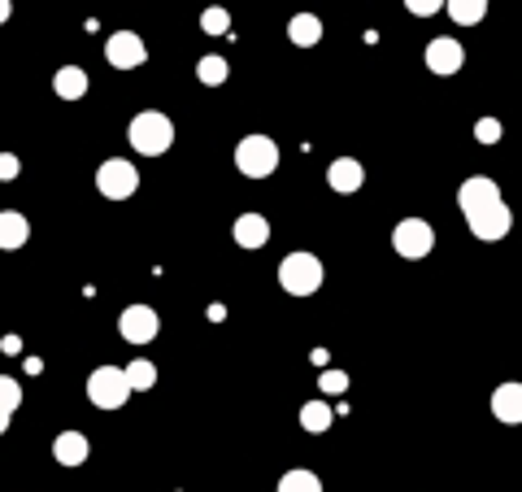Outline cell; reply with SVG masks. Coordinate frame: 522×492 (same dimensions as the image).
Here are the masks:
<instances>
[{
	"label": "cell",
	"instance_id": "cell-1",
	"mask_svg": "<svg viewBox=\"0 0 522 492\" xmlns=\"http://www.w3.org/2000/svg\"><path fill=\"white\" fill-rule=\"evenodd\" d=\"M127 140H130L135 153H144V157H162V153H170V144H174V123L165 118L162 109H144V114L130 118Z\"/></svg>",
	"mask_w": 522,
	"mask_h": 492
},
{
	"label": "cell",
	"instance_id": "cell-2",
	"mask_svg": "<svg viewBox=\"0 0 522 492\" xmlns=\"http://www.w3.org/2000/svg\"><path fill=\"white\" fill-rule=\"evenodd\" d=\"M279 288L288 296H314L323 288V262L314 253H288L279 262Z\"/></svg>",
	"mask_w": 522,
	"mask_h": 492
},
{
	"label": "cell",
	"instance_id": "cell-3",
	"mask_svg": "<svg viewBox=\"0 0 522 492\" xmlns=\"http://www.w3.org/2000/svg\"><path fill=\"white\" fill-rule=\"evenodd\" d=\"M130 393H135V388H130L122 366H97V370L88 375V401H92L97 410H122Z\"/></svg>",
	"mask_w": 522,
	"mask_h": 492
},
{
	"label": "cell",
	"instance_id": "cell-4",
	"mask_svg": "<svg viewBox=\"0 0 522 492\" xmlns=\"http://www.w3.org/2000/svg\"><path fill=\"white\" fill-rule=\"evenodd\" d=\"M235 165L248 179H265V174L279 170V144L270 135H244L240 148H235Z\"/></svg>",
	"mask_w": 522,
	"mask_h": 492
},
{
	"label": "cell",
	"instance_id": "cell-5",
	"mask_svg": "<svg viewBox=\"0 0 522 492\" xmlns=\"http://www.w3.org/2000/svg\"><path fill=\"white\" fill-rule=\"evenodd\" d=\"M392 249H396L405 262H418V258H426V253L435 249V231H431L426 218H400L396 231H392Z\"/></svg>",
	"mask_w": 522,
	"mask_h": 492
},
{
	"label": "cell",
	"instance_id": "cell-6",
	"mask_svg": "<svg viewBox=\"0 0 522 492\" xmlns=\"http://www.w3.org/2000/svg\"><path fill=\"white\" fill-rule=\"evenodd\" d=\"M97 188H100V197L127 200V197H135V188H139V170L130 162H122V157H109V162L97 170Z\"/></svg>",
	"mask_w": 522,
	"mask_h": 492
},
{
	"label": "cell",
	"instance_id": "cell-7",
	"mask_svg": "<svg viewBox=\"0 0 522 492\" xmlns=\"http://www.w3.org/2000/svg\"><path fill=\"white\" fill-rule=\"evenodd\" d=\"M118 331H122V340H127V344H148V340H157L162 318H157V310H153V305H127V310H122V318H118Z\"/></svg>",
	"mask_w": 522,
	"mask_h": 492
},
{
	"label": "cell",
	"instance_id": "cell-8",
	"mask_svg": "<svg viewBox=\"0 0 522 492\" xmlns=\"http://www.w3.org/2000/svg\"><path fill=\"white\" fill-rule=\"evenodd\" d=\"M457 205H461L466 218H475V214H484L492 205H501V188L492 183L488 174H470V179L457 188Z\"/></svg>",
	"mask_w": 522,
	"mask_h": 492
},
{
	"label": "cell",
	"instance_id": "cell-9",
	"mask_svg": "<svg viewBox=\"0 0 522 492\" xmlns=\"http://www.w3.org/2000/svg\"><path fill=\"white\" fill-rule=\"evenodd\" d=\"M144 57H148V48H144V39L135 31H118L109 35V44H105V62L114 70H135L144 66Z\"/></svg>",
	"mask_w": 522,
	"mask_h": 492
},
{
	"label": "cell",
	"instance_id": "cell-10",
	"mask_svg": "<svg viewBox=\"0 0 522 492\" xmlns=\"http://www.w3.org/2000/svg\"><path fill=\"white\" fill-rule=\"evenodd\" d=\"M470 223V235L475 240H505L509 235V227H514V214H509V205L501 200V205H492V209H484V214H475V218H466Z\"/></svg>",
	"mask_w": 522,
	"mask_h": 492
},
{
	"label": "cell",
	"instance_id": "cell-11",
	"mask_svg": "<svg viewBox=\"0 0 522 492\" xmlns=\"http://www.w3.org/2000/svg\"><path fill=\"white\" fill-rule=\"evenodd\" d=\"M461 62H466V53H461V44L449 39V35H440V39L426 44V66L435 70V74H457Z\"/></svg>",
	"mask_w": 522,
	"mask_h": 492
},
{
	"label": "cell",
	"instance_id": "cell-12",
	"mask_svg": "<svg viewBox=\"0 0 522 492\" xmlns=\"http://www.w3.org/2000/svg\"><path fill=\"white\" fill-rule=\"evenodd\" d=\"M361 179H366V170H361L358 157H335V162L326 165V183L335 188V192H358L361 188Z\"/></svg>",
	"mask_w": 522,
	"mask_h": 492
},
{
	"label": "cell",
	"instance_id": "cell-13",
	"mask_svg": "<svg viewBox=\"0 0 522 492\" xmlns=\"http://www.w3.org/2000/svg\"><path fill=\"white\" fill-rule=\"evenodd\" d=\"M88 454H92V445H88L83 431H62V436L53 440V458L62 462V466H83Z\"/></svg>",
	"mask_w": 522,
	"mask_h": 492
},
{
	"label": "cell",
	"instance_id": "cell-14",
	"mask_svg": "<svg viewBox=\"0 0 522 492\" xmlns=\"http://www.w3.org/2000/svg\"><path fill=\"white\" fill-rule=\"evenodd\" d=\"M492 414L501 423H522V384H501L492 393Z\"/></svg>",
	"mask_w": 522,
	"mask_h": 492
},
{
	"label": "cell",
	"instance_id": "cell-15",
	"mask_svg": "<svg viewBox=\"0 0 522 492\" xmlns=\"http://www.w3.org/2000/svg\"><path fill=\"white\" fill-rule=\"evenodd\" d=\"M265 240H270V223L261 214H240L235 218V244L240 249H261Z\"/></svg>",
	"mask_w": 522,
	"mask_h": 492
},
{
	"label": "cell",
	"instance_id": "cell-16",
	"mask_svg": "<svg viewBox=\"0 0 522 492\" xmlns=\"http://www.w3.org/2000/svg\"><path fill=\"white\" fill-rule=\"evenodd\" d=\"M88 70H79V66H62L57 70V79H53V88H57V97L62 100H79V97H88Z\"/></svg>",
	"mask_w": 522,
	"mask_h": 492
},
{
	"label": "cell",
	"instance_id": "cell-17",
	"mask_svg": "<svg viewBox=\"0 0 522 492\" xmlns=\"http://www.w3.org/2000/svg\"><path fill=\"white\" fill-rule=\"evenodd\" d=\"M27 235H31V223H27L18 209H4V214H0V244H4V249H22Z\"/></svg>",
	"mask_w": 522,
	"mask_h": 492
},
{
	"label": "cell",
	"instance_id": "cell-18",
	"mask_svg": "<svg viewBox=\"0 0 522 492\" xmlns=\"http://www.w3.org/2000/svg\"><path fill=\"white\" fill-rule=\"evenodd\" d=\"M288 39H292L296 48H314L323 39V22L314 13H296L292 22H288Z\"/></svg>",
	"mask_w": 522,
	"mask_h": 492
},
{
	"label": "cell",
	"instance_id": "cell-19",
	"mask_svg": "<svg viewBox=\"0 0 522 492\" xmlns=\"http://www.w3.org/2000/svg\"><path fill=\"white\" fill-rule=\"evenodd\" d=\"M331 419H335V414H331V401H305V405H300V427H305V431H314V436L326 431Z\"/></svg>",
	"mask_w": 522,
	"mask_h": 492
},
{
	"label": "cell",
	"instance_id": "cell-20",
	"mask_svg": "<svg viewBox=\"0 0 522 492\" xmlns=\"http://www.w3.org/2000/svg\"><path fill=\"white\" fill-rule=\"evenodd\" d=\"M227 57H218V53H209V57H200V66H196V79L205 83V88H218V83H227Z\"/></svg>",
	"mask_w": 522,
	"mask_h": 492
},
{
	"label": "cell",
	"instance_id": "cell-21",
	"mask_svg": "<svg viewBox=\"0 0 522 492\" xmlns=\"http://www.w3.org/2000/svg\"><path fill=\"white\" fill-rule=\"evenodd\" d=\"M22 405V388H18V379L13 375H0V427H9L13 419V410Z\"/></svg>",
	"mask_w": 522,
	"mask_h": 492
},
{
	"label": "cell",
	"instance_id": "cell-22",
	"mask_svg": "<svg viewBox=\"0 0 522 492\" xmlns=\"http://www.w3.org/2000/svg\"><path fill=\"white\" fill-rule=\"evenodd\" d=\"M484 13H488L484 0H453L449 4V18H453L457 27H475V22H484Z\"/></svg>",
	"mask_w": 522,
	"mask_h": 492
},
{
	"label": "cell",
	"instance_id": "cell-23",
	"mask_svg": "<svg viewBox=\"0 0 522 492\" xmlns=\"http://www.w3.org/2000/svg\"><path fill=\"white\" fill-rule=\"evenodd\" d=\"M279 492H323V479L314 471H288L279 479Z\"/></svg>",
	"mask_w": 522,
	"mask_h": 492
},
{
	"label": "cell",
	"instance_id": "cell-24",
	"mask_svg": "<svg viewBox=\"0 0 522 492\" xmlns=\"http://www.w3.org/2000/svg\"><path fill=\"white\" fill-rule=\"evenodd\" d=\"M127 379H130L135 393H139V388H153V384H157V366H153L148 358H135L127 366Z\"/></svg>",
	"mask_w": 522,
	"mask_h": 492
},
{
	"label": "cell",
	"instance_id": "cell-25",
	"mask_svg": "<svg viewBox=\"0 0 522 492\" xmlns=\"http://www.w3.org/2000/svg\"><path fill=\"white\" fill-rule=\"evenodd\" d=\"M200 27H205V35H223V31H231V13L214 4V9L200 13Z\"/></svg>",
	"mask_w": 522,
	"mask_h": 492
},
{
	"label": "cell",
	"instance_id": "cell-26",
	"mask_svg": "<svg viewBox=\"0 0 522 492\" xmlns=\"http://www.w3.org/2000/svg\"><path fill=\"white\" fill-rule=\"evenodd\" d=\"M318 388H323V393H331V396H340L344 388H349V375H344V370H323Z\"/></svg>",
	"mask_w": 522,
	"mask_h": 492
},
{
	"label": "cell",
	"instance_id": "cell-27",
	"mask_svg": "<svg viewBox=\"0 0 522 492\" xmlns=\"http://www.w3.org/2000/svg\"><path fill=\"white\" fill-rule=\"evenodd\" d=\"M475 135H479V144H496V140H501V123H496V118H479Z\"/></svg>",
	"mask_w": 522,
	"mask_h": 492
},
{
	"label": "cell",
	"instance_id": "cell-28",
	"mask_svg": "<svg viewBox=\"0 0 522 492\" xmlns=\"http://www.w3.org/2000/svg\"><path fill=\"white\" fill-rule=\"evenodd\" d=\"M414 18H431V13H440V9H449V4H440V0H409L405 4Z\"/></svg>",
	"mask_w": 522,
	"mask_h": 492
},
{
	"label": "cell",
	"instance_id": "cell-29",
	"mask_svg": "<svg viewBox=\"0 0 522 492\" xmlns=\"http://www.w3.org/2000/svg\"><path fill=\"white\" fill-rule=\"evenodd\" d=\"M13 174H18V157L4 153V157H0V179H13Z\"/></svg>",
	"mask_w": 522,
	"mask_h": 492
}]
</instances>
